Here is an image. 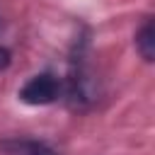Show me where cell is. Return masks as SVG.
<instances>
[{
	"label": "cell",
	"instance_id": "cell-3",
	"mask_svg": "<svg viewBox=\"0 0 155 155\" xmlns=\"http://www.w3.org/2000/svg\"><path fill=\"white\" fill-rule=\"evenodd\" d=\"M136 48L145 61H153V56H155V29H153V22H145L140 27V31L136 34Z\"/></svg>",
	"mask_w": 155,
	"mask_h": 155
},
{
	"label": "cell",
	"instance_id": "cell-2",
	"mask_svg": "<svg viewBox=\"0 0 155 155\" xmlns=\"http://www.w3.org/2000/svg\"><path fill=\"white\" fill-rule=\"evenodd\" d=\"M5 150L10 155H58L51 145H46L41 140H27V138H22V140H7Z\"/></svg>",
	"mask_w": 155,
	"mask_h": 155
},
{
	"label": "cell",
	"instance_id": "cell-1",
	"mask_svg": "<svg viewBox=\"0 0 155 155\" xmlns=\"http://www.w3.org/2000/svg\"><path fill=\"white\" fill-rule=\"evenodd\" d=\"M58 80L48 73H41V75H34L22 90H19V99L24 104H31V107H41V104H51L56 97H58Z\"/></svg>",
	"mask_w": 155,
	"mask_h": 155
},
{
	"label": "cell",
	"instance_id": "cell-4",
	"mask_svg": "<svg viewBox=\"0 0 155 155\" xmlns=\"http://www.w3.org/2000/svg\"><path fill=\"white\" fill-rule=\"evenodd\" d=\"M10 65V51L5 46H0V70H5Z\"/></svg>",
	"mask_w": 155,
	"mask_h": 155
}]
</instances>
